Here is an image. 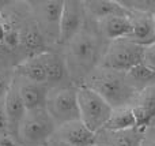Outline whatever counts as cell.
Here are the masks:
<instances>
[{"instance_id": "cell-1", "label": "cell", "mask_w": 155, "mask_h": 146, "mask_svg": "<svg viewBox=\"0 0 155 146\" xmlns=\"http://www.w3.org/2000/svg\"><path fill=\"white\" fill-rule=\"evenodd\" d=\"M101 57L98 37L83 29L67 44V55L64 59L71 78L84 82V79L99 66Z\"/></svg>"}, {"instance_id": "cell-2", "label": "cell", "mask_w": 155, "mask_h": 146, "mask_svg": "<svg viewBox=\"0 0 155 146\" xmlns=\"http://www.w3.org/2000/svg\"><path fill=\"white\" fill-rule=\"evenodd\" d=\"M82 85L93 89L104 97L113 109L131 107L137 94L127 81V73L102 67H97Z\"/></svg>"}, {"instance_id": "cell-3", "label": "cell", "mask_w": 155, "mask_h": 146, "mask_svg": "<svg viewBox=\"0 0 155 146\" xmlns=\"http://www.w3.org/2000/svg\"><path fill=\"white\" fill-rule=\"evenodd\" d=\"M78 104L80 122L95 134L105 127L113 114V108L109 105V103L84 85L78 87Z\"/></svg>"}, {"instance_id": "cell-4", "label": "cell", "mask_w": 155, "mask_h": 146, "mask_svg": "<svg viewBox=\"0 0 155 146\" xmlns=\"http://www.w3.org/2000/svg\"><path fill=\"white\" fill-rule=\"evenodd\" d=\"M143 60L144 46L124 38L109 44L106 51L102 53L98 67L128 73L136 66L143 64Z\"/></svg>"}, {"instance_id": "cell-5", "label": "cell", "mask_w": 155, "mask_h": 146, "mask_svg": "<svg viewBox=\"0 0 155 146\" xmlns=\"http://www.w3.org/2000/svg\"><path fill=\"white\" fill-rule=\"evenodd\" d=\"M56 123L46 108L27 111L19 127L18 139L23 146H44L56 133Z\"/></svg>"}, {"instance_id": "cell-6", "label": "cell", "mask_w": 155, "mask_h": 146, "mask_svg": "<svg viewBox=\"0 0 155 146\" xmlns=\"http://www.w3.org/2000/svg\"><path fill=\"white\" fill-rule=\"evenodd\" d=\"M46 111L54 120L56 126H61L74 120H80L78 87L60 86L49 89Z\"/></svg>"}, {"instance_id": "cell-7", "label": "cell", "mask_w": 155, "mask_h": 146, "mask_svg": "<svg viewBox=\"0 0 155 146\" xmlns=\"http://www.w3.org/2000/svg\"><path fill=\"white\" fill-rule=\"evenodd\" d=\"M35 23L42 32L46 40L57 41L60 36V21H61L64 0H51V2H34L31 3Z\"/></svg>"}, {"instance_id": "cell-8", "label": "cell", "mask_w": 155, "mask_h": 146, "mask_svg": "<svg viewBox=\"0 0 155 146\" xmlns=\"http://www.w3.org/2000/svg\"><path fill=\"white\" fill-rule=\"evenodd\" d=\"M84 16L86 8L83 2H75V0L64 2V10L60 21L59 42L67 45L78 33L82 32L84 26Z\"/></svg>"}, {"instance_id": "cell-9", "label": "cell", "mask_w": 155, "mask_h": 146, "mask_svg": "<svg viewBox=\"0 0 155 146\" xmlns=\"http://www.w3.org/2000/svg\"><path fill=\"white\" fill-rule=\"evenodd\" d=\"M132 23V33L127 40L134 41L139 45H150L155 42V16L151 12L129 11Z\"/></svg>"}, {"instance_id": "cell-10", "label": "cell", "mask_w": 155, "mask_h": 146, "mask_svg": "<svg viewBox=\"0 0 155 146\" xmlns=\"http://www.w3.org/2000/svg\"><path fill=\"white\" fill-rule=\"evenodd\" d=\"M4 104H5V112H7V119H8V131H10V135L12 138L18 139L19 127L22 124V120L26 116L27 109L21 97L19 86L16 81H14L11 89L8 90L7 96L4 98Z\"/></svg>"}, {"instance_id": "cell-11", "label": "cell", "mask_w": 155, "mask_h": 146, "mask_svg": "<svg viewBox=\"0 0 155 146\" xmlns=\"http://www.w3.org/2000/svg\"><path fill=\"white\" fill-rule=\"evenodd\" d=\"M54 135L65 141L71 146H94L95 145V133L88 130L80 120L64 123L57 126Z\"/></svg>"}, {"instance_id": "cell-12", "label": "cell", "mask_w": 155, "mask_h": 146, "mask_svg": "<svg viewBox=\"0 0 155 146\" xmlns=\"http://www.w3.org/2000/svg\"><path fill=\"white\" fill-rule=\"evenodd\" d=\"M144 131L137 128L127 131L101 130L95 134L97 146H142Z\"/></svg>"}, {"instance_id": "cell-13", "label": "cell", "mask_w": 155, "mask_h": 146, "mask_svg": "<svg viewBox=\"0 0 155 146\" xmlns=\"http://www.w3.org/2000/svg\"><path fill=\"white\" fill-rule=\"evenodd\" d=\"M99 32L104 38L109 41H117L128 38L132 33V23L129 15H116L98 21Z\"/></svg>"}, {"instance_id": "cell-14", "label": "cell", "mask_w": 155, "mask_h": 146, "mask_svg": "<svg viewBox=\"0 0 155 146\" xmlns=\"http://www.w3.org/2000/svg\"><path fill=\"white\" fill-rule=\"evenodd\" d=\"M19 93L23 100V104L27 111L46 108L49 87L45 83H35L23 79L22 83H18Z\"/></svg>"}, {"instance_id": "cell-15", "label": "cell", "mask_w": 155, "mask_h": 146, "mask_svg": "<svg viewBox=\"0 0 155 146\" xmlns=\"http://www.w3.org/2000/svg\"><path fill=\"white\" fill-rule=\"evenodd\" d=\"M46 52L37 55V56L26 57L15 67V73L22 79H26L35 83H45L46 85Z\"/></svg>"}, {"instance_id": "cell-16", "label": "cell", "mask_w": 155, "mask_h": 146, "mask_svg": "<svg viewBox=\"0 0 155 146\" xmlns=\"http://www.w3.org/2000/svg\"><path fill=\"white\" fill-rule=\"evenodd\" d=\"M86 14L94 16L97 21L116 15H129V11L116 0H88L83 2Z\"/></svg>"}, {"instance_id": "cell-17", "label": "cell", "mask_w": 155, "mask_h": 146, "mask_svg": "<svg viewBox=\"0 0 155 146\" xmlns=\"http://www.w3.org/2000/svg\"><path fill=\"white\" fill-rule=\"evenodd\" d=\"M45 66H46V86L49 89L63 86V82L70 75L64 57L48 51L46 52Z\"/></svg>"}, {"instance_id": "cell-18", "label": "cell", "mask_w": 155, "mask_h": 146, "mask_svg": "<svg viewBox=\"0 0 155 146\" xmlns=\"http://www.w3.org/2000/svg\"><path fill=\"white\" fill-rule=\"evenodd\" d=\"M21 45L27 52V57L48 52L46 38L44 37L42 32L40 30L35 22L27 25L23 30H21Z\"/></svg>"}, {"instance_id": "cell-19", "label": "cell", "mask_w": 155, "mask_h": 146, "mask_svg": "<svg viewBox=\"0 0 155 146\" xmlns=\"http://www.w3.org/2000/svg\"><path fill=\"white\" fill-rule=\"evenodd\" d=\"M137 128V120L131 107L127 108H117L113 109L112 116L106 122L102 130L107 131H127Z\"/></svg>"}, {"instance_id": "cell-20", "label": "cell", "mask_w": 155, "mask_h": 146, "mask_svg": "<svg viewBox=\"0 0 155 146\" xmlns=\"http://www.w3.org/2000/svg\"><path fill=\"white\" fill-rule=\"evenodd\" d=\"M127 81L136 92L155 87V70L147 67L146 64L136 66L127 73Z\"/></svg>"}, {"instance_id": "cell-21", "label": "cell", "mask_w": 155, "mask_h": 146, "mask_svg": "<svg viewBox=\"0 0 155 146\" xmlns=\"http://www.w3.org/2000/svg\"><path fill=\"white\" fill-rule=\"evenodd\" d=\"M14 81H15V76L11 73H0V100L5 98L8 90L11 89Z\"/></svg>"}, {"instance_id": "cell-22", "label": "cell", "mask_w": 155, "mask_h": 146, "mask_svg": "<svg viewBox=\"0 0 155 146\" xmlns=\"http://www.w3.org/2000/svg\"><path fill=\"white\" fill-rule=\"evenodd\" d=\"M0 135H10V131H8V119H7V112H5L4 98H3V100H0Z\"/></svg>"}, {"instance_id": "cell-23", "label": "cell", "mask_w": 155, "mask_h": 146, "mask_svg": "<svg viewBox=\"0 0 155 146\" xmlns=\"http://www.w3.org/2000/svg\"><path fill=\"white\" fill-rule=\"evenodd\" d=\"M143 64L155 70V42L144 46V60Z\"/></svg>"}, {"instance_id": "cell-24", "label": "cell", "mask_w": 155, "mask_h": 146, "mask_svg": "<svg viewBox=\"0 0 155 146\" xmlns=\"http://www.w3.org/2000/svg\"><path fill=\"white\" fill-rule=\"evenodd\" d=\"M44 146H71V145L67 144L65 141H63V139H60L59 137L53 135V137H51L45 144H44Z\"/></svg>"}, {"instance_id": "cell-25", "label": "cell", "mask_w": 155, "mask_h": 146, "mask_svg": "<svg viewBox=\"0 0 155 146\" xmlns=\"http://www.w3.org/2000/svg\"><path fill=\"white\" fill-rule=\"evenodd\" d=\"M0 146H16V141L11 135H0Z\"/></svg>"}, {"instance_id": "cell-26", "label": "cell", "mask_w": 155, "mask_h": 146, "mask_svg": "<svg viewBox=\"0 0 155 146\" xmlns=\"http://www.w3.org/2000/svg\"><path fill=\"white\" fill-rule=\"evenodd\" d=\"M154 16H155V14H154Z\"/></svg>"}, {"instance_id": "cell-27", "label": "cell", "mask_w": 155, "mask_h": 146, "mask_svg": "<svg viewBox=\"0 0 155 146\" xmlns=\"http://www.w3.org/2000/svg\"><path fill=\"white\" fill-rule=\"evenodd\" d=\"M94 146H97V145H94Z\"/></svg>"}]
</instances>
